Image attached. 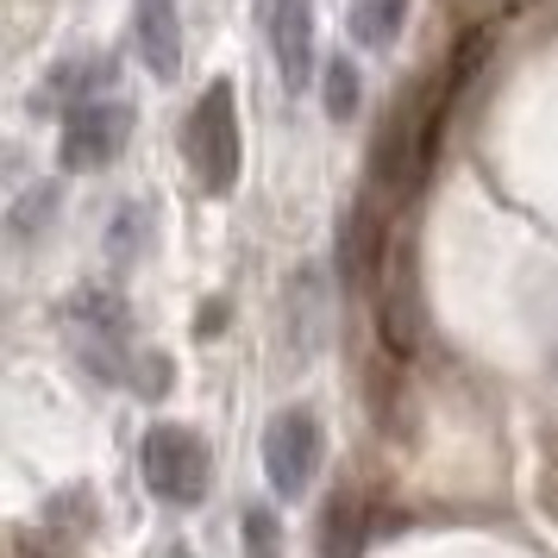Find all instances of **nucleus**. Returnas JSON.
<instances>
[{"mask_svg":"<svg viewBox=\"0 0 558 558\" xmlns=\"http://www.w3.org/2000/svg\"><path fill=\"white\" fill-rule=\"evenodd\" d=\"M357 539H364V502L352 489H339L327 502V527H320V553L327 558H357Z\"/></svg>","mask_w":558,"mask_h":558,"instance_id":"obj_9","label":"nucleus"},{"mask_svg":"<svg viewBox=\"0 0 558 558\" xmlns=\"http://www.w3.org/2000/svg\"><path fill=\"white\" fill-rule=\"evenodd\" d=\"M138 57L157 82H177L182 70V20L170 0H138Z\"/></svg>","mask_w":558,"mask_h":558,"instance_id":"obj_7","label":"nucleus"},{"mask_svg":"<svg viewBox=\"0 0 558 558\" xmlns=\"http://www.w3.org/2000/svg\"><path fill=\"white\" fill-rule=\"evenodd\" d=\"M489 51H496V32L477 26V32H471V38L452 51V63H446V82H452V88H464V82H471L483 63H489Z\"/></svg>","mask_w":558,"mask_h":558,"instance_id":"obj_11","label":"nucleus"},{"mask_svg":"<svg viewBox=\"0 0 558 558\" xmlns=\"http://www.w3.org/2000/svg\"><path fill=\"white\" fill-rule=\"evenodd\" d=\"M264 32L289 88H302L314 70V0H264Z\"/></svg>","mask_w":558,"mask_h":558,"instance_id":"obj_6","label":"nucleus"},{"mask_svg":"<svg viewBox=\"0 0 558 558\" xmlns=\"http://www.w3.org/2000/svg\"><path fill=\"white\" fill-rule=\"evenodd\" d=\"M70 332H76V352L88 371H101V377L126 371V307L113 295H76L70 302Z\"/></svg>","mask_w":558,"mask_h":558,"instance_id":"obj_5","label":"nucleus"},{"mask_svg":"<svg viewBox=\"0 0 558 558\" xmlns=\"http://www.w3.org/2000/svg\"><path fill=\"white\" fill-rule=\"evenodd\" d=\"M126 132H132V107L126 101H101L88 95L63 113V163L70 170H101L126 151Z\"/></svg>","mask_w":558,"mask_h":558,"instance_id":"obj_3","label":"nucleus"},{"mask_svg":"<svg viewBox=\"0 0 558 558\" xmlns=\"http://www.w3.org/2000/svg\"><path fill=\"white\" fill-rule=\"evenodd\" d=\"M132 383H138L145 396H163V389H170V357H163V352H145V364L132 371Z\"/></svg>","mask_w":558,"mask_h":558,"instance_id":"obj_14","label":"nucleus"},{"mask_svg":"<svg viewBox=\"0 0 558 558\" xmlns=\"http://www.w3.org/2000/svg\"><path fill=\"white\" fill-rule=\"evenodd\" d=\"M377 257H383L377 207H352V220H345V277L371 282V277H377Z\"/></svg>","mask_w":558,"mask_h":558,"instance_id":"obj_8","label":"nucleus"},{"mask_svg":"<svg viewBox=\"0 0 558 558\" xmlns=\"http://www.w3.org/2000/svg\"><path fill=\"white\" fill-rule=\"evenodd\" d=\"M327 113H332V120H352V113H357V70H352V57H332V63H327Z\"/></svg>","mask_w":558,"mask_h":558,"instance_id":"obj_13","label":"nucleus"},{"mask_svg":"<svg viewBox=\"0 0 558 558\" xmlns=\"http://www.w3.org/2000/svg\"><path fill=\"white\" fill-rule=\"evenodd\" d=\"M264 471H270V489L277 496H302L314 471H320V421L307 408H289L270 421L264 433Z\"/></svg>","mask_w":558,"mask_h":558,"instance_id":"obj_4","label":"nucleus"},{"mask_svg":"<svg viewBox=\"0 0 558 558\" xmlns=\"http://www.w3.org/2000/svg\"><path fill=\"white\" fill-rule=\"evenodd\" d=\"M182 157L207 195H232L239 182V107H232V82H207L195 101L189 126H182Z\"/></svg>","mask_w":558,"mask_h":558,"instance_id":"obj_1","label":"nucleus"},{"mask_svg":"<svg viewBox=\"0 0 558 558\" xmlns=\"http://www.w3.org/2000/svg\"><path fill=\"white\" fill-rule=\"evenodd\" d=\"M138 471H145V489H151L157 502H202L214 471H207V446L195 439L189 427H151L145 433V446H138Z\"/></svg>","mask_w":558,"mask_h":558,"instance_id":"obj_2","label":"nucleus"},{"mask_svg":"<svg viewBox=\"0 0 558 558\" xmlns=\"http://www.w3.org/2000/svg\"><path fill=\"white\" fill-rule=\"evenodd\" d=\"M245 558H282L277 508H245Z\"/></svg>","mask_w":558,"mask_h":558,"instance_id":"obj_12","label":"nucleus"},{"mask_svg":"<svg viewBox=\"0 0 558 558\" xmlns=\"http://www.w3.org/2000/svg\"><path fill=\"white\" fill-rule=\"evenodd\" d=\"M402 20H408V0H352V38L364 45V51L396 45Z\"/></svg>","mask_w":558,"mask_h":558,"instance_id":"obj_10","label":"nucleus"}]
</instances>
